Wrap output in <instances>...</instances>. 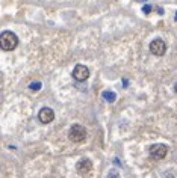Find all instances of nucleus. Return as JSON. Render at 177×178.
<instances>
[{
	"label": "nucleus",
	"mask_w": 177,
	"mask_h": 178,
	"mask_svg": "<svg viewBox=\"0 0 177 178\" xmlns=\"http://www.w3.org/2000/svg\"><path fill=\"white\" fill-rule=\"evenodd\" d=\"M18 45V38L14 32H9V30H5L2 35H0V48L5 50V51H12L15 50Z\"/></svg>",
	"instance_id": "1"
},
{
	"label": "nucleus",
	"mask_w": 177,
	"mask_h": 178,
	"mask_svg": "<svg viewBox=\"0 0 177 178\" xmlns=\"http://www.w3.org/2000/svg\"><path fill=\"white\" fill-rule=\"evenodd\" d=\"M68 137H70V140L74 142V143H82V142L87 139V130H85V127H82L80 124L71 125V128H70V132H68Z\"/></svg>",
	"instance_id": "2"
},
{
	"label": "nucleus",
	"mask_w": 177,
	"mask_h": 178,
	"mask_svg": "<svg viewBox=\"0 0 177 178\" xmlns=\"http://www.w3.org/2000/svg\"><path fill=\"white\" fill-rule=\"evenodd\" d=\"M167 154H168V148L162 143H156V145L150 146V156L154 160H162V159H165Z\"/></svg>",
	"instance_id": "3"
},
{
	"label": "nucleus",
	"mask_w": 177,
	"mask_h": 178,
	"mask_svg": "<svg viewBox=\"0 0 177 178\" xmlns=\"http://www.w3.org/2000/svg\"><path fill=\"white\" fill-rule=\"evenodd\" d=\"M150 51L154 54V56H164L165 51H167V44L162 41V39H153L150 43Z\"/></svg>",
	"instance_id": "4"
},
{
	"label": "nucleus",
	"mask_w": 177,
	"mask_h": 178,
	"mask_svg": "<svg viewBox=\"0 0 177 178\" xmlns=\"http://www.w3.org/2000/svg\"><path fill=\"white\" fill-rule=\"evenodd\" d=\"M73 77L77 82H85L89 77V70L85 65H76V68L73 70Z\"/></svg>",
	"instance_id": "5"
},
{
	"label": "nucleus",
	"mask_w": 177,
	"mask_h": 178,
	"mask_svg": "<svg viewBox=\"0 0 177 178\" xmlns=\"http://www.w3.org/2000/svg\"><path fill=\"white\" fill-rule=\"evenodd\" d=\"M76 169H77V172H79L80 175L87 177V175H89V174L92 172V162L88 160V159H83V160H80V162L76 165Z\"/></svg>",
	"instance_id": "6"
},
{
	"label": "nucleus",
	"mask_w": 177,
	"mask_h": 178,
	"mask_svg": "<svg viewBox=\"0 0 177 178\" xmlns=\"http://www.w3.org/2000/svg\"><path fill=\"white\" fill-rule=\"evenodd\" d=\"M38 119H40V122H43V124H50V122L55 119V112H53L50 107H43V109L40 110V113H38Z\"/></svg>",
	"instance_id": "7"
},
{
	"label": "nucleus",
	"mask_w": 177,
	"mask_h": 178,
	"mask_svg": "<svg viewBox=\"0 0 177 178\" xmlns=\"http://www.w3.org/2000/svg\"><path fill=\"white\" fill-rule=\"evenodd\" d=\"M103 98H104L106 101H109V103H114V101L117 100V95H115V92H112V91H104V92H103Z\"/></svg>",
	"instance_id": "8"
},
{
	"label": "nucleus",
	"mask_w": 177,
	"mask_h": 178,
	"mask_svg": "<svg viewBox=\"0 0 177 178\" xmlns=\"http://www.w3.org/2000/svg\"><path fill=\"white\" fill-rule=\"evenodd\" d=\"M29 89H30V91H40V89H41V83H40V82H34V83L29 85Z\"/></svg>",
	"instance_id": "9"
},
{
	"label": "nucleus",
	"mask_w": 177,
	"mask_h": 178,
	"mask_svg": "<svg viewBox=\"0 0 177 178\" xmlns=\"http://www.w3.org/2000/svg\"><path fill=\"white\" fill-rule=\"evenodd\" d=\"M108 178H120V174L115 171V169H112V171H109V174H108Z\"/></svg>",
	"instance_id": "10"
},
{
	"label": "nucleus",
	"mask_w": 177,
	"mask_h": 178,
	"mask_svg": "<svg viewBox=\"0 0 177 178\" xmlns=\"http://www.w3.org/2000/svg\"><path fill=\"white\" fill-rule=\"evenodd\" d=\"M150 11H151V6H150V5H145V6H144V12H145V14H148Z\"/></svg>",
	"instance_id": "11"
},
{
	"label": "nucleus",
	"mask_w": 177,
	"mask_h": 178,
	"mask_svg": "<svg viewBox=\"0 0 177 178\" xmlns=\"http://www.w3.org/2000/svg\"><path fill=\"white\" fill-rule=\"evenodd\" d=\"M174 91H176V94H177V83L174 85Z\"/></svg>",
	"instance_id": "12"
},
{
	"label": "nucleus",
	"mask_w": 177,
	"mask_h": 178,
	"mask_svg": "<svg viewBox=\"0 0 177 178\" xmlns=\"http://www.w3.org/2000/svg\"><path fill=\"white\" fill-rule=\"evenodd\" d=\"M176 21H177V12H176Z\"/></svg>",
	"instance_id": "13"
}]
</instances>
